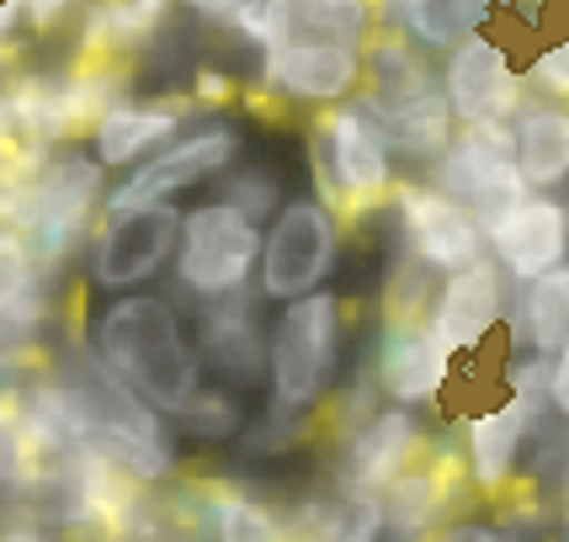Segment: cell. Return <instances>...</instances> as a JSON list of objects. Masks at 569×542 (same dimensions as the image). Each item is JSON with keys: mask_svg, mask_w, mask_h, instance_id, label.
<instances>
[{"mask_svg": "<svg viewBox=\"0 0 569 542\" xmlns=\"http://www.w3.org/2000/svg\"><path fill=\"white\" fill-rule=\"evenodd\" d=\"M91 351L101 372H112L154 410L187 415L202 399L198 351L166 298H118L91 324Z\"/></svg>", "mask_w": 569, "mask_h": 542, "instance_id": "6da1fadb", "label": "cell"}, {"mask_svg": "<svg viewBox=\"0 0 569 542\" xmlns=\"http://www.w3.org/2000/svg\"><path fill=\"white\" fill-rule=\"evenodd\" d=\"M341 351V303L330 288L282 303L272 335H267V383L288 410H303L325 394Z\"/></svg>", "mask_w": 569, "mask_h": 542, "instance_id": "7a4b0ae2", "label": "cell"}, {"mask_svg": "<svg viewBox=\"0 0 569 542\" xmlns=\"http://www.w3.org/2000/svg\"><path fill=\"white\" fill-rule=\"evenodd\" d=\"M261 245H267V234L256 229V219L240 202H202L181 219L176 277H181V288L202 298H229L261 267Z\"/></svg>", "mask_w": 569, "mask_h": 542, "instance_id": "3957f363", "label": "cell"}, {"mask_svg": "<svg viewBox=\"0 0 569 542\" xmlns=\"http://www.w3.org/2000/svg\"><path fill=\"white\" fill-rule=\"evenodd\" d=\"M437 192L463 202L469 213H485L490 223L500 213H511L521 198H532V187L517 165V133H506L496 123H469V133L437 165Z\"/></svg>", "mask_w": 569, "mask_h": 542, "instance_id": "277c9868", "label": "cell"}, {"mask_svg": "<svg viewBox=\"0 0 569 542\" xmlns=\"http://www.w3.org/2000/svg\"><path fill=\"white\" fill-rule=\"evenodd\" d=\"M336 271V219L325 202H288L261 245V293L293 303Z\"/></svg>", "mask_w": 569, "mask_h": 542, "instance_id": "5b68a950", "label": "cell"}, {"mask_svg": "<svg viewBox=\"0 0 569 542\" xmlns=\"http://www.w3.org/2000/svg\"><path fill=\"white\" fill-rule=\"evenodd\" d=\"M181 240V213L171 202H149V208H128L118 219H107L91 250V277L101 288H139L176 255Z\"/></svg>", "mask_w": 569, "mask_h": 542, "instance_id": "8992f818", "label": "cell"}, {"mask_svg": "<svg viewBox=\"0 0 569 542\" xmlns=\"http://www.w3.org/2000/svg\"><path fill=\"white\" fill-rule=\"evenodd\" d=\"M234 154H240V133L234 128H202L192 139L171 144L166 154H154L144 171L128 175L123 187L107 198V208L128 213V208H149V202H171L176 192H187V187L208 181L213 171H223Z\"/></svg>", "mask_w": 569, "mask_h": 542, "instance_id": "52a82bcc", "label": "cell"}, {"mask_svg": "<svg viewBox=\"0 0 569 542\" xmlns=\"http://www.w3.org/2000/svg\"><path fill=\"white\" fill-rule=\"evenodd\" d=\"M490 250H496L500 267L527 288V282H538V277L565 267L569 213L553 198H521L511 213H500L490 223Z\"/></svg>", "mask_w": 569, "mask_h": 542, "instance_id": "ba28073f", "label": "cell"}, {"mask_svg": "<svg viewBox=\"0 0 569 542\" xmlns=\"http://www.w3.org/2000/svg\"><path fill=\"white\" fill-rule=\"evenodd\" d=\"M442 91H447V107L463 123H500L521 97L517 70H511L506 49H500L496 38H485V32H473V38H463L452 49Z\"/></svg>", "mask_w": 569, "mask_h": 542, "instance_id": "9c48e42d", "label": "cell"}, {"mask_svg": "<svg viewBox=\"0 0 569 542\" xmlns=\"http://www.w3.org/2000/svg\"><path fill=\"white\" fill-rule=\"evenodd\" d=\"M399 213L410 223V240L421 250L426 267L437 271H469L485 261V229L469 219L463 202H452L437 187H405L399 192Z\"/></svg>", "mask_w": 569, "mask_h": 542, "instance_id": "30bf717a", "label": "cell"}, {"mask_svg": "<svg viewBox=\"0 0 569 542\" xmlns=\"http://www.w3.org/2000/svg\"><path fill=\"white\" fill-rule=\"evenodd\" d=\"M362 80V53L351 43H320V38H288L267 49V86L298 101H341Z\"/></svg>", "mask_w": 569, "mask_h": 542, "instance_id": "8fae6325", "label": "cell"}, {"mask_svg": "<svg viewBox=\"0 0 569 542\" xmlns=\"http://www.w3.org/2000/svg\"><path fill=\"white\" fill-rule=\"evenodd\" d=\"M452 372V345L431 324H395L378 345V383L395 404H426Z\"/></svg>", "mask_w": 569, "mask_h": 542, "instance_id": "7c38bea8", "label": "cell"}, {"mask_svg": "<svg viewBox=\"0 0 569 542\" xmlns=\"http://www.w3.org/2000/svg\"><path fill=\"white\" fill-rule=\"evenodd\" d=\"M500 320V271L496 267H469L452 271L442 282V293L431 303V330L442 335L452 351H473Z\"/></svg>", "mask_w": 569, "mask_h": 542, "instance_id": "4fadbf2b", "label": "cell"}, {"mask_svg": "<svg viewBox=\"0 0 569 542\" xmlns=\"http://www.w3.org/2000/svg\"><path fill=\"white\" fill-rule=\"evenodd\" d=\"M325 139H330V171L351 198H378L389 187V139L378 133L368 107H341L325 123Z\"/></svg>", "mask_w": 569, "mask_h": 542, "instance_id": "5bb4252c", "label": "cell"}, {"mask_svg": "<svg viewBox=\"0 0 569 542\" xmlns=\"http://www.w3.org/2000/svg\"><path fill=\"white\" fill-rule=\"evenodd\" d=\"M421 446V425L416 415H405V410H389V415H378L362 425V436L351 446V479L362 484V490H378V484H395L399 469H405V458Z\"/></svg>", "mask_w": 569, "mask_h": 542, "instance_id": "9a60e30c", "label": "cell"}, {"mask_svg": "<svg viewBox=\"0 0 569 542\" xmlns=\"http://www.w3.org/2000/svg\"><path fill=\"white\" fill-rule=\"evenodd\" d=\"M517 165L527 187L569 181V107H527L517 123Z\"/></svg>", "mask_w": 569, "mask_h": 542, "instance_id": "2e32d148", "label": "cell"}, {"mask_svg": "<svg viewBox=\"0 0 569 542\" xmlns=\"http://www.w3.org/2000/svg\"><path fill=\"white\" fill-rule=\"evenodd\" d=\"M527 420H532V399L517 394L511 404H500L490 415L473 420L469 431V463H473V479L479 484H500L511 463H517V446L527 436Z\"/></svg>", "mask_w": 569, "mask_h": 542, "instance_id": "e0dca14e", "label": "cell"}, {"mask_svg": "<svg viewBox=\"0 0 569 542\" xmlns=\"http://www.w3.org/2000/svg\"><path fill=\"white\" fill-rule=\"evenodd\" d=\"M171 133H176V112H166V107H118V112H107L97 123V165L123 171L144 149L166 144Z\"/></svg>", "mask_w": 569, "mask_h": 542, "instance_id": "ac0fdd59", "label": "cell"}, {"mask_svg": "<svg viewBox=\"0 0 569 542\" xmlns=\"http://www.w3.org/2000/svg\"><path fill=\"white\" fill-rule=\"evenodd\" d=\"M496 0H389V17L405 22L410 38H421L426 49H458L463 38L479 32Z\"/></svg>", "mask_w": 569, "mask_h": 542, "instance_id": "d6986e66", "label": "cell"}, {"mask_svg": "<svg viewBox=\"0 0 569 542\" xmlns=\"http://www.w3.org/2000/svg\"><path fill=\"white\" fill-rule=\"evenodd\" d=\"M521 320L532 351H565L569 345V267L548 271L538 282H527L521 293Z\"/></svg>", "mask_w": 569, "mask_h": 542, "instance_id": "ffe728a7", "label": "cell"}, {"mask_svg": "<svg viewBox=\"0 0 569 542\" xmlns=\"http://www.w3.org/2000/svg\"><path fill=\"white\" fill-rule=\"evenodd\" d=\"M288 6H293V38L357 43L368 32V0H288Z\"/></svg>", "mask_w": 569, "mask_h": 542, "instance_id": "44dd1931", "label": "cell"}, {"mask_svg": "<svg viewBox=\"0 0 569 542\" xmlns=\"http://www.w3.org/2000/svg\"><path fill=\"white\" fill-rule=\"evenodd\" d=\"M160 17H166V0H107L91 17V43H101V49H133Z\"/></svg>", "mask_w": 569, "mask_h": 542, "instance_id": "7402d4cb", "label": "cell"}, {"mask_svg": "<svg viewBox=\"0 0 569 542\" xmlns=\"http://www.w3.org/2000/svg\"><path fill=\"white\" fill-rule=\"evenodd\" d=\"M309 532L320 542H372L383 532V511L372 500H341V505H315Z\"/></svg>", "mask_w": 569, "mask_h": 542, "instance_id": "603a6c76", "label": "cell"}, {"mask_svg": "<svg viewBox=\"0 0 569 542\" xmlns=\"http://www.w3.org/2000/svg\"><path fill=\"white\" fill-rule=\"evenodd\" d=\"M219 538L223 542H277V521L256 500H229L219 511Z\"/></svg>", "mask_w": 569, "mask_h": 542, "instance_id": "cb8c5ba5", "label": "cell"}, {"mask_svg": "<svg viewBox=\"0 0 569 542\" xmlns=\"http://www.w3.org/2000/svg\"><path fill=\"white\" fill-rule=\"evenodd\" d=\"M431 505H437V479H426V473H399L395 479V521H399V532L421 526V521L431 516Z\"/></svg>", "mask_w": 569, "mask_h": 542, "instance_id": "d4e9b609", "label": "cell"}, {"mask_svg": "<svg viewBox=\"0 0 569 542\" xmlns=\"http://www.w3.org/2000/svg\"><path fill=\"white\" fill-rule=\"evenodd\" d=\"M198 17H208V22H223V27H256L261 22V11H267V0H187Z\"/></svg>", "mask_w": 569, "mask_h": 542, "instance_id": "484cf974", "label": "cell"}, {"mask_svg": "<svg viewBox=\"0 0 569 542\" xmlns=\"http://www.w3.org/2000/svg\"><path fill=\"white\" fill-rule=\"evenodd\" d=\"M532 80L543 86L548 97H569V38L548 43V49L532 59Z\"/></svg>", "mask_w": 569, "mask_h": 542, "instance_id": "4316f807", "label": "cell"}, {"mask_svg": "<svg viewBox=\"0 0 569 542\" xmlns=\"http://www.w3.org/2000/svg\"><path fill=\"white\" fill-rule=\"evenodd\" d=\"M548 394L559 404V415H569V345L553 351V372H548Z\"/></svg>", "mask_w": 569, "mask_h": 542, "instance_id": "83f0119b", "label": "cell"}, {"mask_svg": "<svg viewBox=\"0 0 569 542\" xmlns=\"http://www.w3.org/2000/svg\"><path fill=\"white\" fill-rule=\"evenodd\" d=\"M442 542H500V532H490V526H452Z\"/></svg>", "mask_w": 569, "mask_h": 542, "instance_id": "f1b7e54d", "label": "cell"}, {"mask_svg": "<svg viewBox=\"0 0 569 542\" xmlns=\"http://www.w3.org/2000/svg\"><path fill=\"white\" fill-rule=\"evenodd\" d=\"M59 6H70V0H27L32 17H49V11H59Z\"/></svg>", "mask_w": 569, "mask_h": 542, "instance_id": "f546056e", "label": "cell"}, {"mask_svg": "<svg viewBox=\"0 0 569 542\" xmlns=\"http://www.w3.org/2000/svg\"><path fill=\"white\" fill-rule=\"evenodd\" d=\"M565 213H569V208H565Z\"/></svg>", "mask_w": 569, "mask_h": 542, "instance_id": "4dcf8cb0", "label": "cell"}]
</instances>
